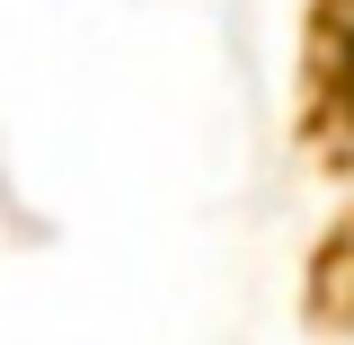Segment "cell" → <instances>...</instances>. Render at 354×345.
Instances as JSON below:
<instances>
[{"label":"cell","instance_id":"1","mask_svg":"<svg viewBox=\"0 0 354 345\" xmlns=\"http://www.w3.org/2000/svg\"><path fill=\"white\" fill-rule=\"evenodd\" d=\"M301 71H310V115H301L310 151L328 169H354V0H319L310 9Z\"/></svg>","mask_w":354,"mask_h":345},{"label":"cell","instance_id":"2","mask_svg":"<svg viewBox=\"0 0 354 345\" xmlns=\"http://www.w3.org/2000/svg\"><path fill=\"white\" fill-rule=\"evenodd\" d=\"M301 310H310L319 337H354V213H337V230L319 239L310 283H301Z\"/></svg>","mask_w":354,"mask_h":345}]
</instances>
